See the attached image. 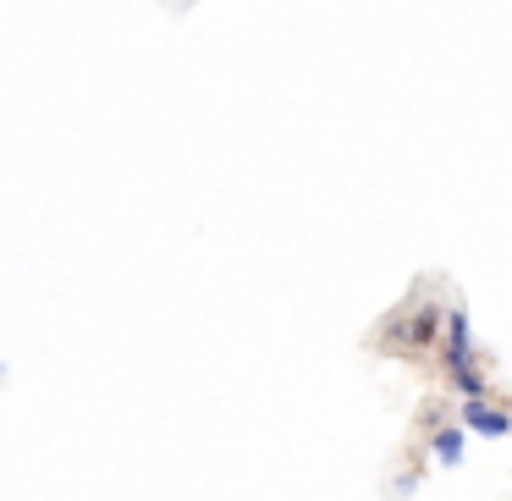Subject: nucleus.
Instances as JSON below:
<instances>
[{
  "mask_svg": "<svg viewBox=\"0 0 512 501\" xmlns=\"http://www.w3.org/2000/svg\"><path fill=\"white\" fill-rule=\"evenodd\" d=\"M463 430L485 435V441H501V435H512V413L490 408L485 397H463Z\"/></svg>",
  "mask_w": 512,
  "mask_h": 501,
  "instance_id": "3",
  "label": "nucleus"
},
{
  "mask_svg": "<svg viewBox=\"0 0 512 501\" xmlns=\"http://www.w3.org/2000/svg\"><path fill=\"white\" fill-rule=\"evenodd\" d=\"M441 325H446V314L435 309V303H419L408 320L391 325L386 342H397V347H430V342H441Z\"/></svg>",
  "mask_w": 512,
  "mask_h": 501,
  "instance_id": "1",
  "label": "nucleus"
},
{
  "mask_svg": "<svg viewBox=\"0 0 512 501\" xmlns=\"http://www.w3.org/2000/svg\"><path fill=\"white\" fill-rule=\"evenodd\" d=\"M463 446H468L463 419H457V424H441V430L430 435V452H435V463H441V468H457V463H463Z\"/></svg>",
  "mask_w": 512,
  "mask_h": 501,
  "instance_id": "4",
  "label": "nucleus"
},
{
  "mask_svg": "<svg viewBox=\"0 0 512 501\" xmlns=\"http://www.w3.org/2000/svg\"><path fill=\"white\" fill-rule=\"evenodd\" d=\"M468 358H474V325H468L463 309H452V314H446V325H441V364L446 369H463Z\"/></svg>",
  "mask_w": 512,
  "mask_h": 501,
  "instance_id": "2",
  "label": "nucleus"
},
{
  "mask_svg": "<svg viewBox=\"0 0 512 501\" xmlns=\"http://www.w3.org/2000/svg\"><path fill=\"white\" fill-rule=\"evenodd\" d=\"M446 375H452V391H457V397H485V375H479V369L474 364H463V369H446Z\"/></svg>",
  "mask_w": 512,
  "mask_h": 501,
  "instance_id": "5",
  "label": "nucleus"
}]
</instances>
